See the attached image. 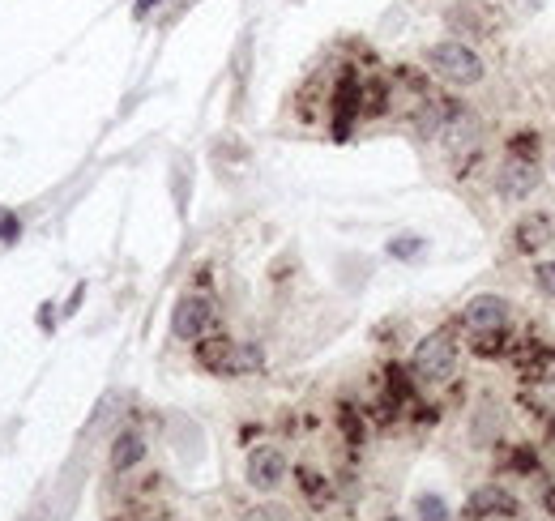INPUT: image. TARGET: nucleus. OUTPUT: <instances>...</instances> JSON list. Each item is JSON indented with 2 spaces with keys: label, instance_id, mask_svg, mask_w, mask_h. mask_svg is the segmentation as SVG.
<instances>
[{
  "label": "nucleus",
  "instance_id": "obj_6",
  "mask_svg": "<svg viewBox=\"0 0 555 521\" xmlns=\"http://www.w3.org/2000/svg\"><path fill=\"white\" fill-rule=\"evenodd\" d=\"M534 188H538V163L517 159V154H513V159H504L500 176H496V193L504 201H526Z\"/></svg>",
  "mask_w": 555,
  "mask_h": 521
},
{
  "label": "nucleus",
  "instance_id": "obj_10",
  "mask_svg": "<svg viewBox=\"0 0 555 521\" xmlns=\"http://www.w3.org/2000/svg\"><path fill=\"white\" fill-rule=\"evenodd\" d=\"M449 26H457V30H487V13L474 5V0H462L457 9H449Z\"/></svg>",
  "mask_w": 555,
  "mask_h": 521
},
{
  "label": "nucleus",
  "instance_id": "obj_14",
  "mask_svg": "<svg viewBox=\"0 0 555 521\" xmlns=\"http://www.w3.org/2000/svg\"><path fill=\"white\" fill-rule=\"evenodd\" d=\"M389 252H393V257H415V252H419V235H402V240L393 244Z\"/></svg>",
  "mask_w": 555,
  "mask_h": 521
},
{
  "label": "nucleus",
  "instance_id": "obj_1",
  "mask_svg": "<svg viewBox=\"0 0 555 521\" xmlns=\"http://www.w3.org/2000/svg\"><path fill=\"white\" fill-rule=\"evenodd\" d=\"M423 60H427V69H432L440 82H449V86H479L483 77H487L483 56L474 52L470 43H462V39H440V43H432L423 52Z\"/></svg>",
  "mask_w": 555,
  "mask_h": 521
},
{
  "label": "nucleus",
  "instance_id": "obj_9",
  "mask_svg": "<svg viewBox=\"0 0 555 521\" xmlns=\"http://www.w3.org/2000/svg\"><path fill=\"white\" fill-rule=\"evenodd\" d=\"M141 457H146V440H141L137 432H120L116 445H111V470L124 475V470H133Z\"/></svg>",
  "mask_w": 555,
  "mask_h": 521
},
{
  "label": "nucleus",
  "instance_id": "obj_4",
  "mask_svg": "<svg viewBox=\"0 0 555 521\" xmlns=\"http://www.w3.org/2000/svg\"><path fill=\"white\" fill-rule=\"evenodd\" d=\"M244 475H248V487H257V492H274V487L287 479V453L274 449V445L252 449Z\"/></svg>",
  "mask_w": 555,
  "mask_h": 521
},
{
  "label": "nucleus",
  "instance_id": "obj_3",
  "mask_svg": "<svg viewBox=\"0 0 555 521\" xmlns=\"http://www.w3.org/2000/svg\"><path fill=\"white\" fill-rule=\"evenodd\" d=\"M197 363L218 376H235V372H248L252 363H257V355L240 351L231 338H205V342H197Z\"/></svg>",
  "mask_w": 555,
  "mask_h": 521
},
{
  "label": "nucleus",
  "instance_id": "obj_8",
  "mask_svg": "<svg viewBox=\"0 0 555 521\" xmlns=\"http://www.w3.org/2000/svg\"><path fill=\"white\" fill-rule=\"evenodd\" d=\"M491 513H513V496L500 487H479L466 500V517H491Z\"/></svg>",
  "mask_w": 555,
  "mask_h": 521
},
{
  "label": "nucleus",
  "instance_id": "obj_12",
  "mask_svg": "<svg viewBox=\"0 0 555 521\" xmlns=\"http://www.w3.org/2000/svg\"><path fill=\"white\" fill-rule=\"evenodd\" d=\"M419 521H453L449 504H444L440 496H419Z\"/></svg>",
  "mask_w": 555,
  "mask_h": 521
},
{
  "label": "nucleus",
  "instance_id": "obj_7",
  "mask_svg": "<svg viewBox=\"0 0 555 521\" xmlns=\"http://www.w3.org/2000/svg\"><path fill=\"white\" fill-rule=\"evenodd\" d=\"M466 325L474 334H496V329L509 325V299L500 295H474L466 304Z\"/></svg>",
  "mask_w": 555,
  "mask_h": 521
},
{
  "label": "nucleus",
  "instance_id": "obj_11",
  "mask_svg": "<svg viewBox=\"0 0 555 521\" xmlns=\"http://www.w3.org/2000/svg\"><path fill=\"white\" fill-rule=\"evenodd\" d=\"M547 240H551V223H547V218H534V214H530L526 223L517 227V244L526 248V252L538 248V244H547Z\"/></svg>",
  "mask_w": 555,
  "mask_h": 521
},
{
  "label": "nucleus",
  "instance_id": "obj_5",
  "mask_svg": "<svg viewBox=\"0 0 555 521\" xmlns=\"http://www.w3.org/2000/svg\"><path fill=\"white\" fill-rule=\"evenodd\" d=\"M214 325V304L205 295H184L176 312H171V329H176V338H188V342H197L205 338V329Z\"/></svg>",
  "mask_w": 555,
  "mask_h": 521
},
{
  "label": "nucleus",
  "instance_id": "obj_2",
  "mask_svg": "<svg viewBox=\"0 0 555 521\" xmlns=\"http://www.w3.org/2000/svg\"><path fill=\"white\" fill-rule=\"evenodd\" d=\"M410 372H415L419 385H444L457 372V346L444 334H427L415 346V359H410Z\"/></svg>",
  "mask_w": 555,
  "mask_h": 521
},
{
  "label": "nucleus",
  "instance_id": "obj_15",
  "mask_svg": "<svg viewBox=\"0 0 555 521\" xmlns=\"http://www.w3.org/2000/svg\"><path fill=\"white\" fill-rule=\"evenodd\" d=\"M158 5H163V0H137V9H133V13H137V18H146V13L158 9Z\"/></svg>",
  "mask_w": 555,
  "mask_h": 521
},
{
  "label": "nucleus",
  "instance_id": "obj_13",
  "mask_svg": "<svg viewBox=\"0 0 555 521\" xmlns=\"http://www.w3.org/2000/svg\"><path fill=\"white\" fill-rule=\"evenodd\" d=\"M534 282H538V291L555 299V261H543V265H538V270H534Z\"/></svg>",
  "mask_w": 555,
  "mask_h": 521
}]
</instances>
